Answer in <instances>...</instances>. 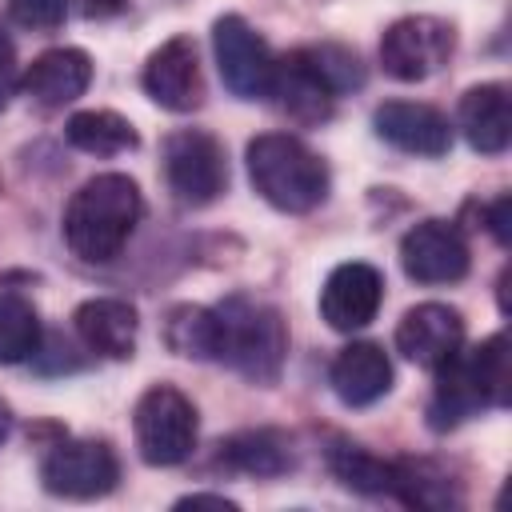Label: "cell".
I'll use <instances>...</instances> for the list:
<instances>
[{
  "mask_svg": "<svg viewBox=\"0 0 512 512\" xmlns=\"http://www.w3.org/2000/svg\"><path fill=\"white\" fill-rule=\"evenodd\" d=\"M144 212L140 188L124 172H100L80 184L64 212V240L88 264H108L128 244Z\"/></svg>",
  "mask_w": 512,
  "mask_h": 512,
  "instance_id": "1",
  "label": "cell"
},
{
  "mask_svg": "<svg viewBox=\"0 0 512 512\" xmlns=\"http://www.w3.org/2000/svg\"><path fill=\"white\" fill-rule=\"evenodd\" d=\"M216 312V360L252 384H276L288 356V328L272 304L228 296Z\"/></svg>",
  "mask_w": 512,
  "mask_h": 512,
  "instance_id": "2",
  "label": "cell"
},
{
  "mask_svg": "<svg viewBox=\"0 0 512 512\" xmlns=\"http://www.w3.org/2000/svg\"><path fill=\"white\" fill-rule=\"evenodd\" d=\"M252 188L280 212H312L328 196L324 160L288 132H264L248 144Z\"/></svg>",
  "mask_w": 512,
  "mask_h": 512,
  "instance_id": "3",
  "label": "cell"
},
{
  "mask_svg": "<svg viewBox=\"0 0 512 512\" xmlns=\"http://www.w3.org/2000/svg\"><path fill=\"white\" fill-rule=\"evenodd\" d=\"M132 432L140 460L152 468L184 464L196 448V408L172 384H152L132 412Z\"/></svg>",
  "mask_w": 512,
  "mask_h": 512,
  "instance_id": "4",
  "label": "cell"
},
{
  "mask_svg": "<svg viewBox=\"0 0 512 512\" xmlns=\"http://www.w3.org/2000/svg\"><path fill=\"white\" fill-rule=\"evenodd\" d=\"M452 48H456V32L448 20L400 16L388 24V32L380 40V64L392 80L416 84V80H428L432 72H440L448 64Z\"/></svg>",
  "mask_w": 512,
  "mask_h": 512,
  "instance_id": "5",
  "label": "cell"
},
{
  "mask_svg": "<svg viewBox=\"0 0 512 512\" xmlns=\"http://www.w3.org/2000/svg\"><path fill=\"white\" fill-rule=\"evenodd\" d=\"M164 176L180 204H212L228 184L224 148L200 128H180L164 140Z\"/></svg>",
  "mask_w": 512,
  "mask_h": 512,
  "instance_id": "6",
  "label": "cell"
},
{
  "mask_svg": "<svg viewBox=\"0 0 512 512\" xmlns=\"http://www.w3.org/2000/svg\"><path fill=\"white\" fill-rule=\"evenodd\" d=\"M212 48H216V68L220 80L232 96L240 100H260L272 88L276 56L268 40L244 20V16H220L212 24Z\"/></svg>",
  "mask_w": 512,
  "mask_h": 512,
  "instance_id": "7",
  "label": "cell"
},
{
  "mask_svg": "<svg viewBox=\"0 0 512 512\" xmlns=\"http://www.w3.org/2000/svg\"><path fill=\"white\" fill-rule=\"evenodd\" d=\"M40 480H44V488L52 496L96 500V496L116 488L120 464H116V452L104 440H60L44 456Z\"/></svg>",
  "mask_w": 512,
  "mask_h": 512,
  "instance_id": "8",
  "label": "cell"
},
{
  "mask_svg": "<svg viewBox=\"0 0 512 512\" xmlns=\"http://www.w3.org/2000/svg\"><path fill=\"white\" fill-rule=\"evenodd\" d=\"M400 264L416 284H456L468 272V244L448 220H420L400 240Z\"/></svg>",
  "mask_w": 512,
  "mask_h": 512,
  "instance_id": "9",
  "label": "cell"
},
{
  "mask_svg": "<svg viewBox=\"0 0 512 512\" xmlns=\"http://www.w3.org/2000/svg\"><path fill=\"white\" fill-rule=\"evenodd\" d=\"M144 92L168 112H192L204 104V76L192 36H172L148 56Z\"/></svg>",
  "mask_w": 512,
  "mask_h": 512,
  "instance_id": "10",
  "label": "cell"
},
{
  "mask_svg": "<svg viewBox=\"0 0 512 512\" xmlns=\"http://www.w3.org/2000/svg\"><path fill=\"white\" fill-rule=\"evenodd\" d=\"M380 300H384V276L372 264L352 260V264H340L328 272V280L320 288V316L336 332H356L376 320Z\"/></svg>",
  "mask_w": 512,
  "mask_h": 512,
  "instance_id": "11",
  "label": "cell"
},
{
  "mask_svg": "<svg viewBox=\"0 0 512 512\" xmlns=\"http://www.w3.org/2000/svg\"><path fill=\"white\" fill-rule=\"evenodd\" d=\"M460 344H464V316L448 304H416L396 324V348L420 368H440L448 356L460 352Z\"/></svg>",
  "mask_w": 512,
  "mask_h": 512,
  "instance_id": "12",
  "label": "cell"
},
{
  "mask_svg": "<svg viewBox=\"0 0 512 512\" xmlns=\"http://www.w3.org/2000/svg\"><path fill=\"white\" fill-rule=\"evenodd\" d=\"M376 136L388 140L392 148L408 156H444L452 144L448 120L432 104H412V100H388L372 116Z\"/></svg>",
  "mask_w": 512,
  "mask_h": 512,
  "instance_id": "13",
  "label": "cell"
},
{
  "mask_svg": "<svg viewBox=\"0 0 512 512\" xmlns=\"http://www.w3.org/2000/svg\"><path fill=\"white\" fill-rule=\"evenodd\" d=\"M328 384L340 396V404L368 408L380 396H388V388H392V364H388V356H384L380 344L356 340V344H348V348L336 352V360L328 368Z\"/></svg>",
  "mask_w": 512,
  "mask_h": 512,
  "instance_id": "14",
  "label": "cell"
},
{
  "mask_svg": "<svg viewBox=\"0 0 512 512\" xmlns=\"http://www.w3.org/2000/svg\"><path fill=\"white\" fill-rule=\"evenodd\" d=\"M88 84H92V60L80 48H48L20 76V88L44 108L72 104L76 96H84Z\"/></svg>",
  "mask_w": 512,
  "mask_h": 512,
  "instance_id": "15",
  "label": "cell"
},
{
  "mask_svg": "<svg viewBox=\"0 0 512 512\" xmlns=\"http://www.w3.org/2000/svg\"><path fill=\"white\" fill-rule=\"evenodd\" d=\"M76 324V336L84 340L88 352L96 356H108V360H128L136 352V308L124 304V300H112V296H96V300H84L72 316Z\"/></svg>",
  "mask_w": 512,
  "mask_h": 512,
  "instance_id": "16",
  "label": "cell"
},
{
  "mask_svg": "<svg viewBox=\"0 0 512 512\" xmlns=\"http://www.w3.org/2000/svg\"><path fill=\"white\" fill-rule=\"evenodd\" d=\"M456 120H460V132L464 140L484 152V156H496L508 148L512 140V108H508V88L504 84H476L460 96V108H456Z\"/></svg>",
  "mask_w": 512,
  "mask_h": 512,
  "instance_id": "17",
  "label": "cell"
},
{
  "mask_svg": "<svg viewBox=\"0 0 512 512\" xmlns=\"http://www.w3.org/2000/svg\"><path fill=\"white\" fill-rule=\"evenodd\" d=\"M268 96H280V108L304 124H316V120H328L332 112V92L328 84L312 72V64L304 60V52H292L288 60H276V72H272V88Z\"/></svg>",
  "mask_w": 512,
  "mask_h": 512,
  "instance_id": "18",
  "label": "cell"
},
{
  "mask_svg": "<svg viewBox=\"0 0 512 512\" xmlns=\"http://www.w3.org/2000/svg\"><path fill=\"white\" fill-rule=\"evenodd\" d=\"M220 460L236 472H248V476H280L296 464L288 436L272 432V428H252V432L228 436L220 444Z\"/></svg>",
  "mask_w": 512,
  "mask_h": 512,
  "instance_id": "19",
  "label": "cell"
},
{
  "mask_svg": "<svg viewBox=\"0 0 512 512\" xmlns=\"http://www.w3.org/2000/svg\"><path fill=\"white\" fill-rule=\"evenodd\" d=\"M432 372H436V388H432V404H428V424H432L436 432L456 428L464 416H472L476 408H484V404H480V392H476V380H472V372H468L464 352L448 356V360H444L440 368H432Z\"/></svg>",
  "mask_w": 512,
  "mask_h": 512,
  "instance_id": "20",
  "label": "cell"
},
{
  "mask_svg": "<svg viewBox=\"0 0 512 512\" xmlns=\"http://www.w3.org/2000/svg\"><path fill=\"white\" fill-rule=\"evenodd\" d=\"M328 468L352 492H364V496H392L396 492V460H380L360 444L336 440L328 448Z\"/></svg>",
  "mask_w": 512,
  "mask_h": 512,
  "instance_id": "21",
  "label": "cell"
},
{
  "mask_svg": "<svg viewBox=\"0 0 512 512\" xmlns=\"http://www.w3.org/2000/svg\"><path fill=\"white\" fill-rule=\"evenodd\" d=\"M64 136L72 148H80L88 156H120V152L136 148V140H140L136 128L108 108H88V112L68 116Z\"/></svg>",
  "mask_w": 512,
  "mask_h": 512,
  "instance_id": "22",
  "label": "cell"
},
{
  "mask_svg": "<svg viewBox=\"0 0 512 512\" xmlns=\"http://www.w3.org/2000/svg\"><path fill=\"white\" fill-rule=\"evenodd\" d=\"M464 360H468V372L476 380L480 404L484 408H504L512 400V352H508V336L504 332L488 336L480 348L464 352Z\"/></svg>",
  "mask_w": 512,
  "mask_h": 512,
  "instance_id": "23",
  "label": "cell"
},
{
  "mask_svg": "<svg viewBox=\"0 0 512 512\" xmlns=\"http://www.w3.org/2000/svg\"><path fill=\"white\" fill-rule=\"evenodd\" d=\"M40 316L20 292H0V364H20L40 352Z\"/></svg>",
  "mask_w": 512,
  "mask_h": 512,
  "instance_id": "24",
  "label": "cell"
},
{
  "mask_svg": "<svg viewBox=\"0 0 512 512\" xmlns=\"http://www.w3.org/2000/svg\"><path fill=\"white\" fill-rule=\"evenodd\" d=\"M164 340L176 356L216 360V312L200 304H180L164 320Z\"/></svg>",
  "mask_w": 512,
  "mask_h": 512,
  "instance_id": "25",
  "label": "cell"
},
{
  "mask_svg": "<svg viewBox=\"0 0 512 512\" xmlns=\"http://www.w3.org/2000/svg\"><path fill=\"white\" fill-rule=\"evenodd\" d=\"M396 500L408 508H452L460 496L444 472H436L428 460H396Z\"/></svg>",
  "mask_w": 512,
  "mask_h": 512,
  "instance_id": "26",
  "label": "cell"
},
{
  "mask_svg": "<svg viewBox=\"0 0 512 512\" xmlns=\"http://www.w3.org/2000/svg\"><path fill=\"white\" fill-rule=\"evenodd\" d=\"M304 60H308V64H312V72L328 84V92H332V96L352 92V88H360V84H364V64H360V56H356L352 48H344V44L304 48Z\"/></svg>",
  "mask_w": 512,
  "mask_h": 512,
  "instance_id": "27",
  "label": "cell"
},
{
  "mask_svg": "<svg viewBox=\"0 0 512 512\" xmlns=\"http://www.w3.org/2000/svg\"><path fill=\"white\" fill-rule=\"evenodd\" d=\"M68 12V0H8V16L20 28L32 32H52Z\"/></svg>",
  "mask_w": 512,
  "mask_h": 512,
  "instance_id": "28",
  "label": "cell"
},
{
  "mask_svg": "<svg viewBox=\"0 0 512 512\" xmlns=\"http://www.w3.org/2000/svg\"><path fill=\"white\" fill-rule=\"evenodd\" d=\"M12 92H16V48L0 28V108L12 100Z\"/></svg>",
  "mask_w": 512,
  "mask_h": 512,
  "instance_id": "29",
  "label": "cell"
},
{
  "mask_svg": "<svg viewBox=\"0 0 512 512\" xmlns=\"http://www.w3.org/2000/svg\"><path fill=\"white\" fill-rule=\"evenodd\" d=\"M512 196H500L492 208H488V232L496 236V244H504L508 248V240H512Z\"/></svg>",
  "mask_w": 512,
  "mask_h": 512,
  "instance_id": "30",
  "label": "cell"
},
{
  "mask_svg": "<svg viewBox=\"0 0 512 512\" xmlns=\"http://www.w3.org/2000/svg\"><path fill=\"white\" fill-rule=\"evenodd\" d=\"M124 8H128V0H80V12L88 20H108V16L124 12Z\"/></svg>",
  "mask_w": 512,
  "mask_h": 512,
  "instance_id": "31",
  "label": "cell"
},
{
  "mask_svg": "<svg viewBox=\"0 0 512 512\" xmlns=\"http://www.w3.org/2000/svg\"><path fill=\"white\" fill-rule=\"evenodd\" d=\"M176 508H220V512H236V500H224V496H208V492H196V496H184V500H176Z\"/></svg>",
  "mask_w": 512,
  "mask_h": 512,
  "instance_id": "32",
  "label": "cell"
},
{
  "mask_svg": "<svg viewBox=\"0 0 512 512\" xmlns=\"http://www.w3.org/2000/svg\"><path fill=\"white\" fill-rule=\"evenodd\" d=\"M8 428H12V416H8V408H4V404H0V440H4V436H8Z\"/></svg>",
  "mask_w": 512,
  "mask_h": 512,
  "instance_id": "33",
  "label": "cell"
}]
</instances>
